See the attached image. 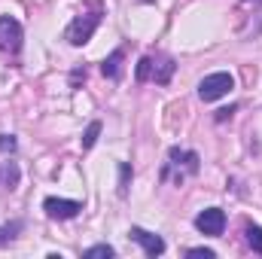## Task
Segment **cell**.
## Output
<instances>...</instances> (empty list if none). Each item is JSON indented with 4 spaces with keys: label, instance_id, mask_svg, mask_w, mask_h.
Masks as SVG:
<instances>
[{
    "label": "cell",
    "instance_id": "2e32d148",
    "mask_svg": "<svg viewBox=\"0 0 262 259\" xmlns=\"http://www.w3.org/2000/svg\"><path fill=\"white\" fill-rule=\"evenodd\" d=\"M15 146H18V143H15L12 134H0V153H3V156H6V153H15Z\"/></svg>",
    "mask_w": 262,
    "mask_h": 259
},
{
    "label": "cell",
    "instance_id": "7c38bea8",
    "mask_svg": "<svg viewBox=\"0 0 262 259\" xmlns=\"http://www.w3.org/2000/svg\"><path fill=\"white\" fill-rule=\"evenodd\" d=\"M113 253H116V250H113L110 244H95V247H89L82 256H85V259H110Z\"/></svg>",
    "mask_w": 262,
    "mask_h": 259
},
{
    "label": "cell",
    "instance_id": "9a60e30c",
    "mask_svg": "<svg viewBox=\"0 0 262 259\" xmlns=\"http://www.w3.org/2000/svg\"><path fill=\"white\" fill-rule=\"evenodd\" d=\"M247 241H250V247L262 253V229L259 226H247Z\"/></svg>",
    "mask_w": 262,
    "mask_h": 259
},
{
    "label": "cell",
    "instance_id": "8992f818",
    "mask_svg": "<svg viewBox=\"0 0 262 259\" xmlns=\"http://www.w3.org/2000/svg\"><path fill=\"white\" fill-rule=\"evenodd\" d=\"M43 210H46V217H52V220H73V217L82 210V204L73 201V198H46V201H43Z\"/></svg>",
    "mask_w": 262,
    "mask_h": 259
},
{
    "label": "cell",
    "instance_id": "5b68a950",
    "mask_svg": "<svg viewBox=\"0 0 262 259\" xmlns=\"http://www.w3.org/2000/svg\"><path fill=\"white\" fill-rule=\"evenodd\" d=\"M0 49L3 52H18L21 49V25L12 15L0 18Z\"/></svg>",
    "mask_w": 262,
    "mask_h": 259
},
{
    "label": "cell",
    "instance_id": "8fae6325",
    "mask_svg": "<svg viewBox=\"0 0 262 259\" xmlns=\"http://www.w3.org/2000/svg\"><path fill=\"white\" fill-rule=\"evenodd\" d=\"M21 232V220H12L9 226H0V244H9L15 241V235Z\"/></svg>",
    "mask_w": 262,
    "mask_h": 259
},
{
    "label": "cell",
    "instance_id": "ba28073f",
    "mask_svg": "<svg viewBox=\"0 0 262 259\" xmlns=\"http://www.w3.org/2000/svg\"><path fill=\"white\" fill-rule=\"evenodd\" d=\"M168 156H171V162H174V165H186V168H189V174H195V171H198V156H195V153H186V149H177V146H174Z\"/></svg>",
    "mask_w": 262,
    "mask_h": 259
},
{
    "label": "cell",
    "instance_id": "3957f363",
    "mask_svg": "<svg viewBox=\"0 0 262 259\" xmlns=\"http://www.w3.org/2000/svg\"><path fill=\"white\" fill-rule=\"evenodd\" d=\"M98 25H101V12H89V15H76L70 25H67V43L70 46H82V43H89L92 40V34L98 31Z\"/></svg>",
    "mask_w": 262,
    "mask_h": 259
},
{
    "label": "cell",
    "instance_id": "4fadbf2b",
    "mask_svg": "<svg viewBox=\"0 0 262 259\" xmlns=\"http://www.w3.org/2000/svg\"><path fill=\"white\" fill-rule=\"evenodd\" d=\"M98 134H101V122L95 119V122H89V128H85V134H82V149H92L95 140H98Z\"/></svg>",
    "mask_w": 262,
    "mask_h": 259
},
{
    "label": "cell",
    "instance_id": "30bf717a",
    "mask_svg": "<svg viewBox=\"0 0 262 259\" xmlns=\"http://www.w3.org/2000/svg\"><path fill=\"white\" fill-rule=\"evenodd\" d=\"M122 58H125V52H122V49H116V52H113L110 58H104V64H101L104 76L116 79V76H119V70H122Z\"/></svg>",
    "mask_w": 262,
    "mask_h": 259
},
{
    "label": "cell",
    "instance_id": "6da1fadb",
    "mask_svg": "<svg viewBox=\"0 0 262 259\" xmlns=\"http://www.w3.org/2000/svg\"><path fill=\"white\" fill-rule=\"evenodd\" d=\"M171 76H174V61L168 55H143L137 61V79L140 82L156 79V82L165 85V82H171Z\"/></svg>",
    "mask_w": 262,
    "mask_h": 259
},
{
    "label": "cell",
    "instance_id": "ac0fdd59",
    "mask_svg": "<svg viewBox=\"0 0 262 259\" xmlns=\"http://www.w3.org/2000/svg\"><path fill=\"white\" fill-rule=\"evenodd\" d=\"M70 79H73V85H76L79 79H85V67H82V70H73V76H70Z\"/></svg>",
    "mask_w": 262,
    "mask_h": 259
},
{
    "label": "cell",
    "instance_id": "9c48e42d",
    "mask_svg": "<svg viewBox=\"0 0 262 259\" xmlns=\"http://www.w3.org/2000/svg\"><path fill=\"white\" fill-rule=\"evenodd\" d=\"M0 186L3 189H15L18 186V168H15V162H3L0 165Z\"/></svg>",
    "mask_w": 262,
    "mask_h": 259
},
{
    "label": "cell",
    "instance_id": "52a82bcc",
    "mask_svg": "<svg viewBox=\"0 0 262 259\" xmlns=\"http://www.w3.org/2000/svg\"><path fill=\"white\" fill-rule=\"evenodd\" d=\"M128 238H131V241H137V244L143 247V253H146V256H162V253H165V241H162L159 235L146 232V229H137V226H134V229L128 232Z\"/></svg>",
    "mask_w": 262,
    "mask_h": 259
},
{
    "label": "cell",
    "instance_id": "7a4b0ae2",
    "mask_svg": "<svg viewBox=\"0 0 262 259\" xmlns=\"http://www.w3.org/2000/svg\"><path fill=\"white\" fill-rule=\"evenodd\" d=\"M232 89H235V79H232V73H226V70H216V73H207V76L198 82V98H201L204 104H210V101H220V98H226Z\"/></svg>",
    "mask_w": 262,
    "mask_h": 259
},
{
    "label": "cell",
    "instance_id": "e0dca14e",
    "mask_svg": "<svg viewBox=\"0 0 262 259\" xmlns=\"http://www.w3.org/2000/svg\"><path fill=\"white\" fill-rule=\"evenodd\" d=\"M186 256H198V259H213L216 253L210 250V247H189L186 250Z\"/></svg>",
    "mask_w": 262,
    "mask_h": 259
},
{
    "label": "cell",
    "instance_id": "5bb4252c",
    "mask_svg": "<svg viewBox=\"0 0 262 259\" xmlns=\"http://www.w3.org/2000/svg\"><path fill=\"white\" fill-rule=\"evenodd\" d=\"M128 183H131V165L122 162V165H119V195H122V198L128 195Z\"/></svg>",
    "mask_w": 262,
    "mask_h": 259
},
{
    "label": "cell",
    "instance_id": "277c9868",
    "mask_svg": "<svg viewBox=\"0 0 262 259\" xmlns=\"http://www.w3.org/2000/svg\"><path fill=\"white\" fill-rule=\"evenodd\" d=\"M195 229L201 232V235H210V238L223 235V229H226V210H220V207L201 210V213L195 217Z\"/></svg>",
    "mask_w": 262,
    "mask_h": 259
}]
</instances>
